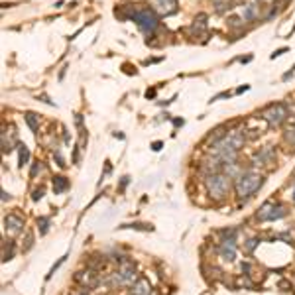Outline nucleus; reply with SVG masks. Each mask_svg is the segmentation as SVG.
<instances>
[{
    "label": "nucleus",
    "mask_w": 295,
    "mask_h": 295,
    "mask_svg": "<svg viewBox=\"0 0 295 295\" xmlns=\"http://www.w3.org/2000/svg\"><path fill=\"white\" fill-rule=\"evenodd\" d=\"M114 16L120 20H134L144 34H154L160 28V16L154 8L144 4H124L120 10H114Z\"/></svg>",
    "instance_id": "obj_1"
},
{
    "label": "nucleus",
    "mask_w": 295,
    "mask_h": 295,
    "mask_svg": "<svg viewBox=\"0 0 295 295\" xmlns=\"http://www.w3.org/2000/svg\"><path fill=\"white\" fill-rule=\"evenodd\" d=\"M266 183V177L258 173L254 167H250V169H246V173L234 181V191H236V197H238L240 201H246V199H250V197H254L256 193H258L260 189H262V185Z\"/></svg>",
    "instance_id": "obj_2"
},
{
    "label": "nucleus",
    "mask_w": 295,
    "mask_h": 295,
    "mask_svg": "<svg viewBox=\"0 0 295 295\" xmlns=\"http://www.w3.org/2000/svg\"><path fill=\"white\" fill-rule=\"evenodd\" d=\"M232 187V179L224 173H213V175H207L205 177V189H207V195L213 199V201H224L228 197V191Z\"/></svg>",
    "instance_id": "obj_3"
},
{
    "label": "nucleus",
    "mask_w": 295,
    "mask_h": 295,
    "mask_svg": "<svg viewBox=\"0 0 295 295\" xmlns=\"http://www.w3.org/2000/svg\"><path fill=\"white\" fill-rule=\"evenodd\" d=\"M136 279H138L136 277V266L132 262H128V260H122L118 270L112 272L111 276H109V283H111L112 287H132V283Z\"/></svg>",
    "instance_id": "obj_4"
},
{
    "label": "nucleus",
    "mask_w": 295,
    "mask_h": 295,
    "mask_svg": "<svg viewBox=\"0 0 295 295\" xmlns=\"http://www.w3.org/2000/svg\"><path fill=\"white\" fill-rule=\"evenodd\" d=\"M260 116H262V120H266V124L270 128H279L287 120L289 111H287V107L283 103H272L260 112Z\"/></svg>",
    "instance_id": "obj_5"
},
{
    "label": "nucleus",
    "mask_w": 295,
    "mask_h": 295,
    "mask_svg": "<svg viewBox=\"0 0 295 295\" xmlns=\"http://www.w3.org/2000/svg\"><path fill=\"white\" fill-rule=\"evenodd\" d=\"M287 215L283 205L276 203V201H266V203L256 211V221L258 222H268V221H277L283 219Z\"/></svg>",
    "instance_id": "obj_6"
},
{
    "label": "nucleus",
    "mask_w": 295,
    "mask_h": 295,
    "mask_svg": "<svg viewBox=\"0 0 295 295\" xmlns=\"http://www.w3.org/2000/svg\"><path fill=\"white\" fill-rule=\"evenodd\" d=\"M276 162V150L272 146H266V148H260L254 152L252 156V166L254 167H264V166H270Z\"/></svg>",
    "instance_id": "obj_7"
},
{
    "label": "nucleus",
    "mask_w": 295,
    "mask_h": 295,
    "mask_svg": "<svg viewBox=\"0 0 295 295\" xmlns=\"http://www.w3.org/2000/svg\"><path fill=\"white\" fill-rule=\"evenodd\" d=\"M75 281L81 285V287H85V289H91V287H96L99 285V281H101V277L96 276V272L94 270H85V272H79V274H75Z\"/></svg>",
    "instance_id": "obj_8"
},
{
    "label": "nucleus",
    "mask_w": 295,
    "mask_h": 295,
    "mask_svg": "<svg viewBox=\"0 0 295 295\" xmlns=\"http://www.w3.org/2000/svg\"><path fill=\"white\" fill-rule=\"evenodd\" d=\"M217 252L228 264L236 262V240H221V246L217 248Z\"/></svg>",
    "instance_id": "obj_9"
},
{
    "label": "nucleus",
    "mask_w": 295,
    "mask_h": 295,
    "mask_svg": "<svg viewBox=\"0 0 295 295\" xmlns=\"http://www.w3.org/2000/svg\"><path fill=\"white\" fill-rule=\"evenodd\" d=\"M4 226H6V230L10 232V234H20L22 230H24V219L18 217V215H6L4 217Z\"/></svg>",
    "instance_id": "obj_10"
},
{
    "label": "nucleus",
    "mask_w": 295,
    "mask_h": 295,
    "mask_svg": "<svg viewBox=\"0 0 295 295\" xmlns=\"http://www.w3.org/2000/svg\"><path fill=\"white\" fill-rule=\"evenodd\" d=\"M226 130H228L226 124H221V126H217L215 130H211V132L207 134V138H205V144H209V148H213L215 144H219L222 138L228 134Z\"/></svg>",
    "instance_id": "obj_11"
},
{
    "label": "nucleus",
    "mask_w": 295,
    "mask_h": 295,
    "mask_svg": "<svg viewBox=\"0 0 295 295\" xmlns=\"http://www.w3.org/2000/svg\"><path fill=\"white\" fill-rule=\"evenodd\" d=\"M156 6L164 16H173L179 10V2L177 0H156Z\"/></svg>",
    "instance_id": "obj_12"
},
{
    "label": "nucleus",
    "mask_w": 295,
    "mask_h": 295,
    "mask_svg": "<svg viewBox=\"0 0 295 295\" xmlns=\"http://www.w3.org/2000/svg\"><path fill=\"white\" fill-rule=\"evenodd\" d=\"M222 173H224V175H228L232 181H236V179H240V177L246 173V169L240 166L238 162H230V164H224V167H222Z\"/></svg>",
    "instance_id": "obj_13"
},
{
    "label": "nucleus",
    "mask_w": 295,
    "mask_h": 295,
    "mask_svg": "<svg viewBox=\"0 0 295 295\" xmlns=\"http://www.w3.org/2000/svg\"><path fill=\"white\" fill-rule=\"evenodd\" d=\"M130 293L132 295H152V285H150V281H148L146 277H138V279L132 283Z\"/></svg>",
    "instance_id": "obj_14"
},
{
    "label": "nucleus",
    "mask_w": 295,
    "mask_h": 295,
    "mask_svg": "<svg viewBox=\"0 0 295 295\" xmlns=\"http://www.w3.org/2000/svg\"><path fill=\"white\" fill-rule=\"evenodd\" d=\"M69 187H71V183H69V179H67L65 175H56V177H54V193H56V195L65 193Z\"/></svg>",
    "instance_id": "obj_15"
},
{
    "label": "nucleus",
    "mask_w": 295,
    "mask_h": 295,
    "mask_svg": "<svg viewBox=\"0 0 295 295\" xmlns=\"http://www.w3.org/2000/svg\"><path fill=\"white\" fill-rule=\"evenodd\" d=\"M12 258H14V242L12 240H4V244H2V262L6 264Z\"/></svg>",
    "instance_id": "obj_16"
},
{
    "label": "nucleus",
    "mask_w": 295,
    "mask_h": 295,
    "mask_svg": "<svg viewBox=\"0 0 295 295\" xmlns=\"http://www.w3.org/2000/svg\"><path fill=\"white\" fill-rule=\"evenodd\" d=\"M211 2L215 6V12L217 14H222V12H226V10H230L234 6V0H211Z\"/></svg>",
    "instance_id": "obj_17"
},
{
    "label": "nucleus",
    "mask_w": 295,
    "mask_h": 295,
    "mask_svg": "<svg viewBox=\"0 0 295 295\" xmlns=\"http://www.w3.org/2000/svg\"><path fill=\"white\" fill-rule=\"evenodd\" d=\"M260 12H258V6L256 4H248L246 8H244V14H242V18L246 20V22H254V20H258Z\"/></svg>",
    "instance_id": "obj_18"
},
{
    "label": "nucleus",
    "mask_w": 295,
    "mask_h": 295,
    "mask_svg": "<svg viewBox=\"0 0 295 295\" xmlns=\"http://www.w3.org/2000/svg\"><path fill=\"white\" fill-rule=\"evenodd\" d=\"M28 162H30V150H28L26 144H18V164H20V167H24Z\"/></svg>",
    "instance_id": "obj_19"
},
{
    "label": "nucleus",
    "mask_w": 295,
    "mask_h": 295,
    "mask_svg": "<svg viewBox=\"0 0 295 295\" xmlns=\"http://www.w3.org/2000/svg\"><path fill=\"white\" fill-rule=\"evenodd\" d=\"M24 118H26V124L30 126L32 132H37V130H39V116H37V114H34V112H26Z\"/></svg>",
    "instance_id": "obj_20"
},
{
    "label": "nucleus",
    "mask_w": 295,
    "mask_h": 295,
    "mask_svg": "<svg viewBox=\"0 0 295 295\" xmlns=\"http://www.w3.org/2000/svg\"><path fill=\"white\" fill-rule=\"evenodd\" d=\"M236 234H238L236 228H222V230H219L221 240H236Z\"/></svg>",
    "instance_id": "obj_21"
},
{
    "label": "nucleus",
    "mask_w": 295,
    "mask_h": 295,
    "mask_svg": "<svg viewBox=\"0 0 295 295\" xmlns=\"http://www.w3.org/2000/svg\"><path fill=\"white\" fill-rule=\"evenodd\" d=\"M244 18H238V16H230V18L226 20V24H228V28H232V30H238V28H244Z\"/></svg>",
    "instance_id": "obj_22"
},
{
    "label": "nucleus",
    "mask_w": 295,
    "mask_h": 295,
    "mask_svg": "<svg viewBox=\"0 0 295 295\" xmlns=\"http://www.w3.org/2000/svg\"><path fill=\"white\" fill-rule=\"evenodd\" d=\"M260 244V240L258 238H250V240H246L244 242V246H242V250L246 252V254H252L254 250H256V246Z\"/></svg>",
    "instance_id": "obj_23"
},
{
    "label": "nucleus",
    "mask_w": 295,
    "mask_h": 295,
    "mask_svg": "<svg viewBox=\"0 0 295 295\" xmlns=\"http://www.w3.org/2000/svg\"><path fill=\"white\" fill-rule=\"evenodd\" d=\"M37 228H39V234H47V228H50V217H39V219H37Z\"/></svg>",
    "instance_id": "obj_24"
},
{
    "label": "nucleus",
    "mask_w": 295,
    "mask_h": 295,
    "mask_svg": "<svg viewBox=\"0 0 295 295\" xmlns=\"http://www.w3.org/2000/svg\"><path fill=\"white\" fill-rule=\"evenodd\" d=\"M43 169H45L43 162H39V160H37V162H34V164H32V169H30V177H32V179H36L37 173H41Z\"/></svg>",
    "instance_id": "obj_25"
},
{
    "label": "nucleus",
    "mask_w": 295,
    "mask_h": 295,
    "mask_svg": "<svg viewBox=\"0 0 295 295\" xmlns=\"http://www.w3.org/2000/svg\"><path fill=\"white\" fill-rule=\"evenodd\" d=\"M283 140H285L289 146L295 148V126H291V128H287L283 132Z\"/></svg>",
    "instance_id": "obj_26"
},
{
    "label": "nucleus",
    "mask_w": 295,
    "mask_h": 295,
    "mask_svg": "<svg viewBox=\"0 0 295 295\" xmlns=\"http://www.w3.org/2000/svg\"><path fill=\"white\" fill-rule=\"evenodd\" d=\"M120 228H136V230H150V232H152V230H154V226H152V224H140V222H136V224H122V226H120Z\"/></svg>",
    "instance_id": "obj_27"
},
{
    "label": "nucleus",
    "mask_w": 295,
    "mask_h": 295,
    "mask_svg": "<svg viewBox=\"0 0 295 295\" xmlns=\"http://www.w3.org/2000/svg\"><path fill=\"white\" fill-rule=\"evenodd\" d=\"M238 285L246 287V289H252V287H254V281L250 279V276H248V274H244L242 277H238Z\"/></svg>",
    "instance_id": "obj_28"
},
{
    "label": "nucleus",
    "mask_w": 295,
    "mask_h": 295,
    "mask_svg": "<svg viewBox=\"0 0 295 295\" xmlns=\"http://www.w3.org/2000/svg\"><path fill=\"white\" fill-rule=\"evenodd\" d=\"M65 258H67V256H61V258L57 260L56 264H54V268L50 270V274H47V277H45V279H50V277H52V276H54V274H56V270H57V268H59V266H61V264H63V262H65Z\"/></svg>",
    "instance_id": "obj_29"
},
{
    "label": "nucleus",
    "mask_w": 295,
    "mask_h": 295,
    "mask_svg": "<svg viewBox=\"0 0 295 295\" xmlns=\"http://www.w3.org/2000/svg\"><path fill=\"white\" fill-rule=\"evenodd\" d=\"M32 244H34V234L28 232V236H26V244H24V252H28V250L32 248Z\"/></svg>",
    "instance_id": "obj_30"
},
{
    "label": "nucleus",
    "mask_w": 295,
    "mask_h": 295,
    "mask_svg": "<svg viewBox=\"0 0 295 295\" xmlns=\"http://www.w3.org/2000/svg\"><path fill=\"white\" fill-rule=\"evenodd\" d=\"M56 160H57V166H59V167L67 166V164H65V160H63V156H61L59 152H56Z\"/></svg>",
    "instance_id": "obj_31"
},
{
    "label": "nucleus",
    "mask_w": 295,
    "mask_h": 295,
    "mask_svg": "<svg viewBox=\"0 0 295 295\" xmlns=\"http://www.w3.org/2000/svg\"><path fill=\"white\" fill-rule=\"evenodd\" d=\"M41 197H43V189H36L34 195H32V199H34V201H39Z\"/></svg>",
    "instance_id": "obj_32"
},
{
    "label": "nucleus",
    "mask_w": 295,
    "mask_h": 295,
    "mask_svg": "<svg viewBox=\"0 0 295 295\" xmlns=\"http://www.w3.org/2000/svg\"><path fill=\"white\" fill-rule=\"evenodd\" d=\"M285 52H287V47H281V50H277V52H274V54H272V59H276V57L283 56Z\"/></svg>",
    "instance_id": "obj_33"
},
{
    "label": "nucleus",
    "mask_w": 295,
    "mask_h": 295,
    "mask_svg": "<svg viewBox=\"0 0 295 295\" xmlns=\"http://www.w3.org/2000/svg\"><path fill=\"white\" fill-rule=\"evenodd\" d=\"M162 146H164L162 142H154V144H152V150H154V152H160V150H162Z\"/></svg>",
    "instance_id": "obj_34"
},
{
    "label": "nucleus",
    "mask_w": 295,
    "mask_h": 295,
    "mask_svg": "<svg viewBox=\"0 0 295 295\" xmlns=\"http://www.w3.org/2000/svg\"><path fill=\"white\" fill-rule=\"evenodd\" d=\"M156 96V89H148L146 91V99H154Z\"/></svg>",
    "instance_id": "obj_35"
},
{
    "label": "nucleus",
    "mask_w": 295,
    "mask_h": 295,
    "mask_svg": "<svg viewBox=\"0 0 295 295\" xmlns=\"http://www.w3.org/2000/svg\"><path fill=\"white\" fill-rule=\"evenodd\" d=\"M37 99H41V101L47 103V105H54V101H50V96H45V94H41V96H37Z\"/></svg>",
    "instance_id": "obj_36"
},
{
    "label": "nucleus",
    "mask_w": 295,
    "mask_h": 295,
    "mask_svg": "<svg viewBox=\"0 0 295 295\" xmlns=\"http://www.w3.org/2000/svg\"><path fill=\"white\" fill-rule=\"evenodd\" d=\"M248 89H250L248 85H244V87H238V89H236V94H240V92H244V91H248Z\"/></svg>",
    "instance_id": "obj_37"
},
{
    "label": "nucleus",
    "mask_w": 295,
    "mask_h": 295,
    "mask_svg": "<svg viewBox=\"0 0 295 295\" xmlns=\"http://www.w3.org/2000/svg\"><path fill=\"white\" fill-rule=\"evenodd\" d=\"M173 124H175V126H183V118H175Z\"/></svg>",
    "instance_id": "obj_38"
},
{
    "label": "nucleus",
    "mask_w": 295,
    "mask_h": 295,
    "mask_svg": "<svg viewBox=\"0 0 295 295\" xmlns=\"http://www.w3.org/2000/svg\"><path fill=\"white\" fill-rule=\"evenodd\" d=\"M8 199H10V195H8V193H6V191H2V201H4V203H6V201H8Z\"/></svg>",
    "instance_id": "obj_39"
},
{
    "label": "nucleus",
    "mask_w": 295,
    "mask_h": 295,
    "mask_svg": "<svg viewBox=\"0 0 295 295\" xmlns=\"http://www.w3.org/2000/svg\"><path fill=\"white\" fill-rule=\"evenodd\" d=\"M291 75H293V69H291V71H287V73L283 75V81H287V79H291Z\"/></svg>",
    "instance_id": "obj_40"
},
{
    "label": "nucleus",
    "mask_w": 295,
    "mask_h": 295,
    "mask_svg": "<svg viewBox=\"0 0 295 295\" xmlns=\"http://www.w3.org/2000/svg\"><path fill=\"white\" fill-rule=\"evenodd\" d=\"M258 2H270V0H258Z\"/></svg>",
    "instance_id": "obj_41"
},
{
    "label": "nucleus",
    "mask_w": 295,
    "mask_h": 295,
    "mask_svg": "<svg viewBox=\"0 0 295 295\" xmlns=\"http://www.w3.org/2000/svg\"><path fill=\"white\" fill-rule=\"evenodd\" d=\"M293 177H295V171H293Z\"/></svg>",
    "instance_id": "obj_42"
},
{
    "label": "nucleus",
    "mask_w": 295,
    "mask_h": 295,
    "mask_svg": "<svg viewBox=\"0 0 295 295\" xmlns=\"http://www.w3.org/2000/svg\"><path fill=\"white\" fill-rule=\"evenodd\" d=\"M83 295H87V293H83Z\"/></svg>",
    "instance_id": "obj_43"
},
{
    "label": "nucleus",
    "mask_w": 295,
    "mask_h": 295,
    "mask_svg": "<svg viewBox=\"0 0 295 295\" xmlns=\"http://www.w3.org/2000/svg\"><path fill=\"white\" fill-rule=\"evenodd\" d=\"M293 279H295V276H293Z\"/></svg>",
    "instance_id": "obj_44"
},
{
    "label": "nucleus",
    "mask_w": 295,
    "mask_h": 295,
    "mask_svg": "<svg viewBox=\"0 0 295 295\" xmlns=\"http://www.w3.org/2000/svg\"><path fill=\"white\" fill-rule=\"evenodd\" d=\"M293 201H295V199H293Z\"/></svg>",
    "instance_id": "obj_45"
}]
</instances>
